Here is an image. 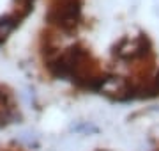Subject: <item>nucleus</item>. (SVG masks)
<instances>
[{"mask_svg": "<svg viewBox=\"0 0 159 151\" xmlns=\"http://www.w3.org/2000/svg\"><path fill=\"white\" fill-rule=\"evenodd\" d=\"M18 119H21V112H20L14 91L7 87L6 84H0V128L9 126Z\"/></svg>", "mask_w": 159, "mask_h": 151, "instance_id": "f03ea898", "label": "nucleus"}, {"mask_svg": "<svg viewBox=\"0 0 159 151\" xmlns=\"http://www.w3.org/2000/svg\"><path fill=\"white\" fill-rule=\"evenodd\" d=\"M154 94H159V73L156 75V78L148 84L147 87L136 89V96H140V98H143V96H154Z\"/></svg>", "mask_w": 159, "mask_h": 151, "instance_id": "7ed1b4c3", "label": "nucleus"}, {"mask_svg": "<svg viewBox=\"0 0 159 151\" xmlns=\"http://www.w3.org/2000/svg\"><path fill=\"white\" fill-rule=\"evenodd\" d=\"M37 0H0V46L34 11Z\"/></svg>", "mask_w": 159, "mask_h": 151, "instance_id": "f257e3e1", "label": "nucleus"}, {"mask_svg": "<svg viewBox=\"0 0 159 151\" xmlns=\"http://www.w3.org/2000/svg\"><path fill=\"white\" fill-rule=\"evenodd\" d=\"M0 151H21V149H0Z\"/></svg>", "mask_w": 159, "mask_h": 151, "instance_id": "20e7f679", "label": "nucleus"}]
</instances>
